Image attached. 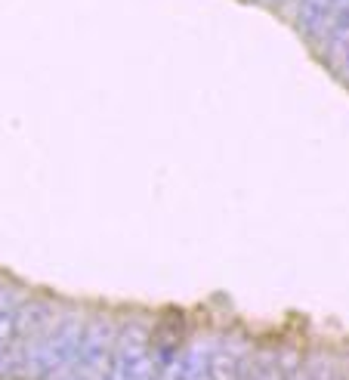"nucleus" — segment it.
Listing matches in <instances>:
<instances>
[{
  "label": "nucleus",
  "mask_w": 349,
  "mask_h": 380,
  "mask_svg": "<svg viewBox=\"0 0 349 380\" xmlns=\"http://www.w3.org/2000/svg\"><path fill=\"white\" fill-rule=\"evenodd\" d=\"M81 340H84L81 322L74 316H65L59 325H53V331L28 343V350H25V377L44 380L56 374V371L74 365L81 352Z\"/></svg>",
  "instance_id": "1"
},
{
  "label": "nucleus",
  "mask_w": 349,
  "mask_h": 380,
  "mask_svg": "<svg viewBox=\"0 0 349 380\" xmlns=\"http://www.w3.org/2000/svg\"><path fill=\"white\" fill-rule=\"evenodd\" d=\"M158 362L149 352V328L142 322H127L118 331L108 380H155Z\"/></svg>",
  "instance_id": "2"
},
{
  "label": "nucleus",
  "mask_w": 349,
  "mask_h": 380,
  "mask_svg": "<svg viewBox=\"0 0 349 380\" xmlns=\"http://www.w3.org/2000/svg\"><path fill=\"white\" fill-rule=\"evenodd\" d=\"M115 340H118L115 325L108 322V318H93V322L87 325V331H84L81 352H78V365L87 371L90 377H105L108 380Z\"/></svg>",
  "instance_id": "3"
},
{
  "label": "nucleus",
  "mask_w": 349,
  "mask_h": 380,
  "mask_svg": "<svg viewBox=\"0 0 349 380\" xmlns=\"http://www.w3.org/2000/svg\"><path fill=\"white\" fill-rule=\"evenodd\" d=\"M53 325V309L44 300H28L16 309V337L22 340H38Z\"/></svg>",
  "instance_id": "4"
},
{
  "label": "nucleus",
  "mask_w": 349,
  "mask_h": 380,
  "mask_svg": "<svg viewBox=\"0 0 349 380\" xmlns=\"http://www.w3.org/2000/svg\"><path fill=\"white\" fill-rule=\"evenodd\" d=\"M331 4H334V0H303L300 4V25H303L306 35H312V38L328 35Z\"/></svg>",
  "instance_id": "5"
},
{
  "label": "nucleus",
  "mask_w": 349,
  "mask_h": 380,
  "mask_svg": "<svg viewBox=\"0 0 349 380\" xmlns=\"http://www.w3.org/2000/svg\"><path fill=\"white\" fill-rule=\"evenodd\" d=\"M207 377L210 380H241V362H238V356H232V352H226V350L210 352Z\"/></svg>",
  "instance_id": "6"
},
{
  "label": "nucleus",
  "mask_w": 349,
  "mask_h": 380,
  "mask_svg": "<svg viewBox=\"0 0 349 380\" xmlns=\"http://www.w3.org/2000/svg\"><path fill=\"white\" fill-rule=\"evenodd\" d=\"M328 59L334 62V69H337V71L349 74V28L331 31V40H328Z\"/></svg>",
  "instance_id": "7"
},
{
  "label": "nucleus",
  "mask_w": 349,
  "mask_h": 380,
  "mask_svg": "<svg viewBox=\"0 0 349 380\" xmlns=\"http://www.w3.org/2000/svg\"><path fill=\"white\" fill-rule=\"evenodd\" d=\"M0 377H4V380L25 377V350L6 346V350L0 352Z\"/></svg>",
  "instance_id": "8"
},
{
  "label": "nucleus",
  "mask_w": 349,
  "mask_h": 380,
  "mask_svg": "<svg viewBox=\"0 0 349 380\" xmlns=\"http://www.w3.org/2000/svg\"><path fill=\"white\" fill-rule=\"evenodd\" d=\"M16 340V309L13 312H0V352L6 346H13Z\"/></svg>",
  "instance_id": "9"
},
{
  "label": "nucleus",
  "mask_w": 349,
  "mask_h": 380,
  "mask_svg": "<svg viewBox=\"0 0 349 380\" xmlns=\"http://www.w3.org/2000/svg\"><path fill=\"white\" fill-rule=\"evenodd\" d=\"M50 380H90V374L78 365V362H74V365H68L62 371H56V374H50Z\"/></svg>",
  "instance_id": "10"
},
{
  "label": "nucleus",
  "mask_w": 349,
  "mask_h": 380,
  "mask_svg": "<svg viewBox=\"0 0 349 380\" xmlns=\"http://www.w3.org/2000/svg\"><path fill=\"white\" fill-rule=\"evenodd\" d=\"M253 380H282V377H278L275 365H266V362H263V365L253 368Z\"/></svg>",
  "instance_id": "11"
},
{
  "label": "nucleus",
  "mask_w": 349,
  "mask_h": 380,
  "mask_svg": "<svg viewBox=\"0 0 349 380\" xmlns=\"http://www.w3.org/2000/svg\"><path fill=\"white\" fill-rule=\"evenodd\" d=\"M13 309H16V303H13V291L0 284V312H13Z\"/></svg>",
  "instance_id": "12"
},
{
  "label": "nucleus",
  "mask_w": 349,
  "mask_h": 380,
  "mask_svg": "<svg viewBox=\"0 0 349 380\" xmlns=\"http://www.w3.org/2000/svg\"><path fill=\"white\" fill-rule=\"evenodd\" d=\"M282 380H312V374H306V371H300V368H291Z\"/></svg>",
  "instance_id": "13"
},
{
  "label": "nucleus",
  "mask_w": 349,
  "mask_h": 380,
  "mask_svg": "<svg viewBox=\"0 0 349 380\" xmlns=\"http://www.w3.org/2000/svg\"><path fill=\"white\" fill-rule=\"evenodd\" d=\"M272 4H287V0H272Z\"/></svg>",
  "instance_id": "14"
}]
</instances>
